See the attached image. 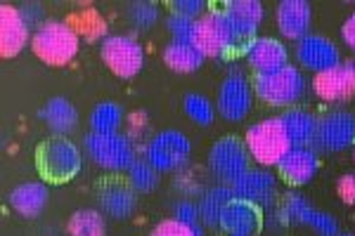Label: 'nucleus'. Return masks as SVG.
<instances>
[{"instance_id":"f257e3e1","label":"nucleus","mask_w":355,"mask_h":236,"mask_svg":"<svg viewBox=\"0 0 355 236\" xmlns=\"http://www.w3.org/2000/svg\"><path fill=\"white\" fill-rule=\"evenodd\" d=\"M306 88L308 80L303 76V69L294 64L272 69V71H261L254 76L256 97L268 107L291 109L306 95Z\"/></svg>"},{"instance_id":"473e14b6","label":"nucleus","mask_w":355,"mask_h":236,"mask_svg":"<svg viewBox=\"0 0 355 236\" xmlns=\"http://www.w3.org/2000/svg\"><path fill=\"white\" fill-rule=\"evenodd\" d=\"M128 19L137 31H147L159 21V8L150 0H140V3H133L128 10Z\"/></svg>"},{"instance_id":"393cba45","label":"nucleus","mask_w":355,"mask_h":236,"mask_svg":"<svg viewBox=\"0 0 355 236\" xmlns=\"http://www.w3.org/2000/svg\"><path fill=\"white\" fill-rule=\"evenodd\" d=\"M234 197L230 184H216V187H209L206 192L199 197L197 206H199V217H202L204 227H216L220 224V212L230 203Z\"/></svg>"},{"instance_id":"b1692460","label":"nucleus","mask_w":355,"mask_h":236,"mask_svg":"<svg viewBox=\"0 0 355 236\" xmlns=\"http://www.w3.org/2000/svg\"><path fill=\"white\" fill-rule=\"evenodd\" d=\"M48 187L43 182H24L10 192V208L21 217H38L48 206Z\"/></svg>"},{"instance_id":"9b49d317","label":"nucleus","mask_w":355,"mask_h":236,"mask_svg":"<svg viewBox=\"0 0 355 236\" xmlns=\"http://www.w3.org/2000/svg\"><path fill=\"white\" fill-rule=\"evenodd\" d=\"M216 105L225 120H232V123L244 120L254 107V80L246 78L242 71H230L223 78Z\"/></svg>"},{"instance_id":"1a4fd4ad","label":"nucleus","mask_w":355,"mask_h":236,"mask_svg":"<svg viewBox=\"0 0 355 236\" xmlns=\"http://www.w3.org/2000/svg\"><path fill=\"white\" fill-rule=\"evenodd\" d=\"M100 57L114 76L125 78V80L135 78L137 73L145 69V62H147L142 45L137 43L133 36H123V33L107 36L105 40H102Z\"/></svg>"},{"instance_id":"ea45409f","label":"nucleus","mask_w":355,"mask_h":236,"mask_svg":"<svg viewBox=\"0 0 355 236\" xmlns=\"http://www.w3.org/2000/svg\"><path fill=\"white\" fill-rule=\"evenodd\" d=\"M336 194H339V199L343 203H348V206L355 203V175L353 172H346V175H341L339 180H336Z\"/></svg>"},{"instance_id":"c9c22d12","label":"nucleus","mask_w":355,"mask_h":236,"mask_svg":"<svg viewBox=\"0 0 355 236\" xmlns=\"http://www.w3.org/2000/svg\"><path fill=\"white\" fill-rule=\"evenodd\" d=\"M308 227L315 229L318 236H339V222H336L329 212H322V210H313L311 220H308Z\"/></svg>"},{"instance_id":"c85d7f7f","label":"nucleus","mask_w":355,"mask_h":236,"mask_svg":"<svg viewBox=\"0 0 355 236\" xmlns=\"http://www.w3.org/2000/svg\"><path fill=\"white\" fill-rule=\"evenodd\" d=\"M69 24L76 28L78 36H83L88 43H97V40L107 38V21L102 19L97 10H83V12L73 15Z\"/></svg>"},{"instance_id":"2f4dec72","label":"nucleus","mask_w":355,"mask_h":236,"mask_svg":"<svg viewBox=\"0 0 355 236\" xmlns=\"http://www.w3.org/2000/svg\"><path fill=\"white\" fill-rule=\"evenodd\" d=\"M125 175H128V184L135 189L137 194H150L157 189V184H159V170L145 158H137Z\"/></svg>"},{"instance_id":"20e7f679","label":"nucleus","mask_w":355,"mask_h":236,"mask_svg":"<svg viewBox=\"0 0 355 236\" xmlns=\"http://www.w3.org/2000/svg\"><path fill=\"white\" fill-rule=\"evenodd\" d=\"M246 149L251 154V161H256L263 168H270L287 156V152L291 149L289 137L284 132L279 118H263L259 123H254L244 135Z\"/></svg>"},{"instance_id":"58836bf2","label":"nucleus","mask_w":355,"mask_h":236,"mask_svg":"<svg viewBox=\"0 0 355 236\" xmlns=\"http://www.w3.org/2000/svg\"><path fill=\"white\" fill-rule=\"evenodd\" d=\"M171 8H173V12L185 15V17H190V19H199V17H204L209 12V5H206L204 0H173Z\"/></svg>"},{"instance_id":"4c0bfd02","label":"nucleus","mask_w":355,"mask_h":236,"mask_svg":"<svg viewBox=\"0 0 355 236\" xmlns=\"http://www.w3.org/2000/svg\"><path fill=\"white\" fill-rule=\"evenodd\" d=\"M173 217L185 224H202V217H199V206L197 201H190V199H182L178 201L173 206Z\"/></svg>"},{"instance_id":"9d476101","label":"nucleus","mask_w":355,"mask_h":236,"mask_svg":"<svg viewBox=\"0 0 355 236\" xmlns=\"http://www.w3.org/2000/svg\"><path fill=\"white\" fill-rule=\"evenodd\" d=\"M355 145V114L346 109H331L318 120V135L313 147L324 154H339Z\"/></svg>"},{"instance_id":"4468645a","label":"nucleus","mask_w":355,"mask_h":236,"mask_svg":"<svg viewBox=\"0 0 355 236\" xmlns=\"http://www.w3.org/2000/svg\"><path fill=\"white\" fill-rule=\"evenodd\" d=\"M234 197L251 201V203L266 208H275V199H277V177L268 168H251L246 170L237 182L230 184Z\"/></svg>"},{"instance_id":"2eb2a0df","label":"nucleus","mask_w":355,"mask_h":236,"mask_svg":"<svg viewBox=\"0 0 355 236\" xmlns=\"http://www.w3.org/2000/svg\"><path fill=\"white\" fill-rule=\"evenodd\" d=\"M223 15H225L237 43L239 40L249 43L251 38H256L263 19H266V8L261 0H227L223 5Z\"/></svg>"},{"instance_id":"a878e982","label":"nucleus","mask_w":355,"mask_h":236,"mask_svg":"<svg viewBox=\"0 0 355 236\" xmlns=\"http://www.w3.org/2000/svg\"><path fill=\"white\" fill-rule=\"evenodd\" d=\"M206 57L194 48V43H175L171 40L164 48V64L175 73H194L204 66Z\"/></svg>"},{"instance_id":"6e6552de","label":"nucleus","mask_w":355,"mask_h":236,"mask_svg":"<svg viewBox=\"0 0 355 236\" xmlns=\"http://www.w3.org/2000/svg\"><path fill=\"white\" fill-rule=\"evenodd\" d=\"M192 43L204 57L223 60V57L232 55L234 45H237V38H234L223 10H209V12L204 17H199L197 24H194Z\"/></svg>"},{"instance_id":"c756f323","label":"nucleus","mask_w":355,"mask_h":236,"mask_svg":"<svg viewBox=\"0 0 355 236\" xmlns=\"http://www.w3.org/2000/svg\"><path fill=\"white\" fill-rule=\"evenodd\" d=\"M182 109H185L187 118H190L192 123L202 125V128H209V125H214L216 107L211 105L209 97L199 95V92H190V95H185V100H182Z\"/></svg>"},{"instance_id":"0eeeda50","label":"nucleus","mask_w":355,"mask_h":236,"mask_svg":"<svg viewBox=\"0 0 355 236\" xmlns=\"http://www.w3.org/2000/svg\"><path fill=\"white\" fill-rule=\"evenodd\" d=\"M209 170L220 184H232L251 170V154L246 142L234 135H225L209 149Z\"/></svg>"},{"instance_id":"bb28decb","label":"nucleus","mask_w":355,"mask_h":236,"mask_svg":"<svg viewBox=\"0 0 355 236\" xmlns=\"http://www.w3.org/2000/svg\"><path fill=\"white\" fill-rule=\"evenodd\" d=\"M123 118H125L123 107L112 100H105V102H100V105H95V109L90 111V116H88L90 132H105V135L119 132L123 125Z\"/></svg>"},{"instance_id":"72a5a7b5","label":"nucleus","mask_w":355,"mask_h":236,"mask_svg":"<svg viewBox=\"0 0 355 236\" xmlns=\"http://www.w3.org/2000/svg\"><path fill=\"white\" fill-rule=\"evenodd\" d=\"M194 24H197V19H190V17L178 15V12H171L166 17V28H168L171 38H173L175 43H192Z\"/></svg>"},{"instance_id":"f704fd0d","label":"nucleus","mask_w":355,"mask_h":236,"mask_svg":"<svg viewBox=\"0 0 355 236\" xmlns=\"http://www.w3.org/2000/svg\"><path fill=\"white\" fill-rule=\"evenodd\" d=\"M150 236H204V227L202 224H185L171 217V220L159 222Z\"/></svg>"},{"instance_id":"a18cd8bd","label":"nucleus","mask_w":355,"mask_h":236,"mask_svg":"<svg viewBox=\"0 0 355 236\" xmlns=\"http://www.w3.org/2000/svg\"><path fill=\"white\" fill-rule=\"evenodd\" d=\"M353 66H355V62H353Z\"/></svg>"},{"instance_id":"dca6fc26","label":"nucleus","mask_w":355,"mask_h":236,"mask_svg":"<svg viewBox=\"0 0 355 236\" xmlns=\"http://www.w3.org/2000/svg\"><path fill=\"white\" fill-rule=\"evenodd\" d=\"M320 172V154L315 147H291L287 156L277 163V175L291 187L313 182Z\"/></svg>"},{"instance_id":"39448f33","label":"nucleus","mask_w":355,"mask_h":236,"mask_svg":"<svg viewBox=\"0 0 355 236\" xmlns=\"http://www.w3.org/2000/svg\"><path fill=\"white\" fill-rule=\"evenodd\" d=\"M192 154V142L180 130H162L145 142L142 158L159 172H180L187 168V161Z\"/></svg>"},{"instance_id":"37998d69","label":"nucleus","mask_w":355,"mask_h":236,"mask_svg":"<svg viewBox=\"0 0 355 236\" xmlns=\"http://www.w3.org/2000/svg\"><path fill=\"white\" fill-rule=\"evenodd\" d=\"M339 236H355V234H339Z\"/></svg>"},{"instance_id":"e433bc0d","label":"nucleus","mask_w":355,"mask_h":236,"mask_svg":"<svg viewBox=\"0 0 355 236\" xmlns=\"http://www.w3.org/2000/svg\"><path fill=\"white\" fill-rule=\"evenodd\" d=\"M175 189L182 194L185 199H194V197H202L206 189L202 187V182L192 175L190 170H180V175L175 177Z\"/></svg>"},{"instance_id":"5701e85b","label":"nucleus","mask_w":355,"mask_h":236,"mask_svg":"<svg viewBox=\"0 0 355 236\" xmlns=\"http://www.w3.org/2000/svg\"><path fill=\"white\" fill-rule=\"evenodd\" d=\"M38 116L45 123V128L55 132L57 137H67L78 128V111L67 97H53V100L45 105Z\"/></svg>"},{"instance_id":"423d86ee","label":"nucleus","mask_w":355,"mask_h":236,"mask_svg":"<svg viewBox=\"0 0 355 236\" xmlns=\"http://www.w3.org/2000/svg\"><path fill=\"white\" fill-rule=\"evenodd\" d=\"M83 168V152L69 137H53L38 149V170L50 182H69Z\"/></svg>"},{"instance_id":"6ab92c4d","label":"nucleus","mask_w":355,"mask_h":236,"mask_svg":"<svg viewBox=\"0 0 355 236\" xmlns=\"http://www.w3.org/2000/svg\"><path fill=\"white\" fill-rule=\"evenodd\" d=\"M313 92L322 102L336 105V102H346L355 97V66L353 62L324 71L313 78Z\"/></svg>"},{"instance_id":"f8f14e48","label":"nucleus","mask_w":355,"mask_h":236,"mask_svg":"<svg viewBox=\"0 0 355 236\" xmlns=\"http://www.w3.org/2000/svg\"><path fill=\"white\" fill-rule=\"evenodd\" d=\"M294 57L303 71H311L315 76L343 64L341 50L336 48V43H331L324 36H318V33H311V36L299 40L294 48Z\"/></svg>"},{"instance_id":"a19ab883","label":"nucleus","mask_w":355,"mask_h":236,"mask_svg":"<svg viewBox=\"0 0 355 236\" xmlns=\"http://www.w3.org/2000/svg\"><path fill=\"white\" fill-rule=\"evenodd\" d=\"M19 12L21 17H24V21H26V26L28 28H41L45 21H43V10H41V5H36V3H26V5H21L19 8Z\"/></svg>"},{"instance_id":"ddd939ff","label":"nucleus","mask_w":355,"mask_h":236,"mask_svg":"<svg viewBox=\"0 0 355 236\" xmlns=\"http://www.w3.org/2000/svg\"><path fill=\"white\" fill-rule=\"evenodd\" d=\"M266 227V212L261 206L244 199H232L220 212L218 229L227 236H256Z\"/></svg>"},{"instance_id":"c03bdc74","label":"nucleus","mask_w":355,"mask_h":236,"mask_svg":"<svg viewBox=\"0 0 355 236\" xmlns=\"http://www.w3.org/2000/svg\"><path fill=\"white\" fill-rule=\"evenodd\" d=\"M353 161H355V149H353Z\"/></svg>"},{"instance_id":"aec40b11","label":"nucleus","mask_w":355,"mask_h":236,"mask_svg":"<svg viewBox=\"0 0 355 236\" xmlns=\"http://www.w3.org/2000/svg\"><path fill=\"white\" fill-rule=\"evenodd\" d=\"M28 31L19 8L10 3L0 5V55L17 57L28 43Z\"/></svg>"},{"instance_id":"7ed1b4c3","label":"nucleus","mask_w":355,"mask_h":236,"mask_svg":"<svg viewBox=\"0 0 355 236\" xmlns=\"http://www.w3.org/2000/svg\"><path fill=\"white\" fill-rule=\"evenodd\" d=\"M83 149L97 168L110 172H128L137 161V147L121 132H88L83 137Z\"/></svg>"},{"instance_id":"7c9ffc66","label":"nucleus","mask_w":355,"mask_h":236,"mask_svg":"<svg viewBox=\"0 0 355 236\" xmlns=\"http://www.w3.org/2000/svg\"><path fill=\"white\" fill-rule=\"evenodd\" d=\"M279 210H282L287 224H306L313 215V206L308 203V199L303 197L301 192H287L282 197V203H279Z\"/></svg>"},{"instance_id":"f3484780","label":"nucleus","mask_w":355,"mask_h":236,"mask_svg":"<svg viewBox=\"0 0 355 236\" xmlns=\"http://www.w3.org/2000/svg\"><path fill=\"white\" fill-rule=\"evenodd\" d=\"M242 55L246 64L254 69L256 73L272 71V69L287 66L289 64V50L282 40L272 36H256L249 43H244Z\"/></svg>"},{"instance_id":"f03ea898","label":"nucleus","mask_w":355,"mask_h":236,"mask_svg":"<svg viewBox=\"0 0 355 236\" xmlns=\"http://www.w3.org/2000/svg\"><path fill=\"white\" fill-rule=\"evenodd\" d=\"M81 36L69 21H45L31 36L33 55L48 66H64L76 57Z\"/></svg>"},{"instance_id":"412c9836","label":"nucleus","mask_w":355,"mask_h":236,"mask_svg":"<svg viewBox=\"0 0 355 236\" xmlns=\"http://www.w3.org/2000/svg\"><path fill=\"white\" fill-rule=\"evenodd\" d=\"M97 201L102 212L114 220H128L137 210V192L128 182H107L100 189Z\"/></svg>"},{"instance_id":"cd10ccee","label":"nucleus","mask_w":355,"mask_h":236,"mask_svg":"<svg viewBox=\"0 0 355 236\" xmlns=\"http://www.w3.org/2000/svg\"><path fill=\"white\" fill-rule=\"evenodd\" d=\"M69 236H107L105 212L93 208H81L69 217Z\"/></svg>"},{"instance_id":"79ce46f5","label":"nucleus","mask_w":355,"mask_h":236,"mask_svg":"<svg viewBox=\"0 0 355 236\" xmlns=\"http://www.w3.org/2000/svg\"><path fill=\"white\" fill-rule=\"evenodd\" d=\"M341 38H343V43L348 45V48L355 53V10L351 15H348V19L343 21V26H341Z\"/></svg>"},{"instance_id":"a211bd4d","label":"nucleus","mask_w":355,"mask_h":236,"mask_svg":"<svg viewBox=\"0 0 355 236\" xmlns=\"http://www.w3.org/2000/svg\"><path fill=\"white\" fill-rule=\"evenodd\" d=\"M275 24L282 38L287 40H303L311 36L313 28V8L306 0H282L275 10Z\"/></svg>"},{"instance_id":"4be33fe9","label":"nucleus","mask_w":355,"mask_h":236,"mask_svg":"<svg viewBox=\"0 0 355 236\" xmlns=\"http://www.w3.org/2000/svg\"><path fill=\"white\" fill-rule=\"evenodd\" d=\"M277 118H279V123H282L284 132H287L291 147H313L315 135H318L320 116H315L308 109L291 107V109H284Z\"/></svg>"}]
</instances>
